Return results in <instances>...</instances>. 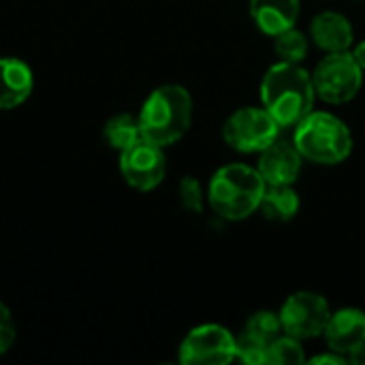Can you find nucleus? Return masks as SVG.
Returning <instances> with one entry per match:
<instances>
[{
    "label": "nucleus",
    "instance_id": "nucleus-22",
    "mask_svg": "<svg viewBox=\"0 0 365 365\" xmlns=\"http://www.w3.org/2000/svg\"><path fill=\"white\" fill-rule=\"evenodd\" d=\"M15 342V325L9 308L0 302V355L6 353Z\"/></svg>",
    "mask_w": 365,
    "mask_h": 365
},
{
    "label": "nucleus",
    "instance_id": "nucleus-21",
    "mask_svg": "<svg viewBox=\"0 0 365 365\" xmlns=\"http://www.w3.org/2000/svg\"><path fill=\"white\" fill-rule=\"evenodd\" d=\"M235 361L248 365H263L267 364V346L259 344L246 336L237 338V346H235Z\"/></svg>",
    "mask_w": 365,
    "mask_h": 365
},
{
    "label": "nucleus",
    "instance_id": "nucleus-14",
    "mask_svg": "<svg viewBox=\"0 0 365 365\" xmlns=\"http://www.w3.org/2000/svg\"><path fill=\"white\" fill-rule=\"evenodd\" d=\"M248 9L257 28L272 38L293 28L299 17V0H250Z\"/></svg>",
    "mask_w": 365,
    "mask_h": 365
},
{
    "label": "nucleus",
    "instance_id": "nucleus-5",
    "mask_svg": "<svg viewBox=\"0 0 365 365\" xmlns=\"http://www.w3.org/2000/svg\"><path fill=\"white\" fill-rule=\"evenodd\" d=\"M278 133L280 124L265 107H242L233 111L222 126L225 143L242 154H261L278 139Z\"/></svg>",
    "mask_w": 365,
    "mask_h": 365
},
{
    "label": "nucleus",
    "instance_id": "nucleus-8",
    "mask_svg": "<svg viewBox=\"0 0 365 365\" xmlns=\"http://www.w3.org/2000/svg\"><path fill=\"white\" fill-rule=\"evenodd\" d=\"M237 338L222 325L207 323L188 331L180 344V361L186 365H225L235 361Z\"/></svg>",
    "mask_w": 365,
    "mask_h": 365
},
{
    "label": "nucleus",
    "instance_id": "nucleus-7",
    "mask_svg": "<svg viewBox=\"0 0 365 365\" xmlns=\"http://www.w3.org/2000/svg\"><path fill=\"white\" fill-rule=\"evenodd\" d=\"M278 314L284 334L297 340H310L323 336L331 310L323 295L312 291H297L287 297Z\"/></svg>",
    "mask_w": 365,
    "mask_h": 365
},
{
    "label": "nucleus",
    "instance_id": "nucleus-10",
    "mask_svg": "<svg viewBox=\"0 0 365 365\" xmlns=\"http://www.w3.org/2000/svg\"><path fill=\"white\" fill-rule=\"evenodd\" d=\"M302 160L304 158L297 152L295 143L276 139L272 145H267L261 152L257 169L267 186H280V184L293 186L302 173Z\"/></svg>",
    "mask_w": 365,
    "mask_h": 365
},
{
    "label": "nucleus",
    "instance_id": "nucleus-6",
    "mask_svg": "<svg viewBox=\"0 0 365 365\" xmlns=\"http://www.w3.org/2000/svg\"><path fill=\"white\" fill-rule=\"evenodd\" d=\"M312 83L317 94L331 105H344L357 96L364 83V71L351 51L327 53L314 68Z\"/></svg>",
    "mask_w": 365,
    "mask_h": 365
},
{
    "label": "nucleus",
    "instance_id": "nucleus-16",
    "mask_svg": "<svg viewBox=\"0 0 365 365\" xmlns=\"http://www.w3.org/2000/svg\"><path fill=\"white\" fill-rule=\"evenodd\" d=\"M103 137L113 150L124 152L126 148H130L139 139H143L139 118L130 115V113H118V115L109 118L105 128H103Z\"/></svg>",
    "mask_w": 365,
    "mask_h": 365
},
{
    "label": "nucleus",
    "instance_id": "nucleus-19",
    "mask_svg": "<svg viewBox=\"0 0 365 365\" xmlns=\"http://www.w3.org/2000/svg\"><path fill=\"white\" fill-rule=\"evenodd\" d=\"M306 353L302 346V340L280 334L269 346H267V365H302L306 364Z\"/></svg>",
    "mask_w": 365,
    "mask_h": 365
},
{
    "label": "nucleus",
    "instance_id": "nucleus-4",
    "mask_svg": "<svg viewBox=\"0 0 365 365\" xmlns=\"http://www.w3.org/2000/svg\"><path fill=\"white\" fill-rule=\"evenodd\" d=\"M293 143L304 160L317 165H340L353 152V133L338 115L310 111L295 126Z\"/></svg>",
    "mask_w": 365,
    "mask_h": 365
},
{
    "label": "nucleus",
    "instance_id": "nucleus-15",
    "mask_svg": "<svg viewBox=\"0 0 365 365\" xmlns=\"http://www.w3.org/2000/svg\"><path fill=\"white\" fill-rule=\"evenodd\" d=\"M299 195L293 186L280 184V186H267L259 205V212L274 222H289L299 212Z\"/></svg>",
    "mask_w": 365,
    "mask_h": 365
},
{
    "label": "nucleus",
    "instance_id": "nucleus-13",
    "mask_svg": "<svg viewBox=\"0 0 365 365\" xmlns=\"http://www.w3.org/2000/svg\"><path fill=\"white\" fill-rule=\"evenodd\" d=\"M34 88L32 68L19 58H0V109H15Z\"/></svg>",
    "mask_w": 365,
    "mask_h": 365
},
{
    "label": "nucleus",
    "instance_id": "nucleus-17",
    "mask_svg": "<svg viewBox=\"0 0 365 365\" xmlns=\"http://www.w3.org/2000/svg\"><path fill=\"white\" fill-rule=\"evenodd\" d=\"M282 334V323H280V314L272 312V310H261V312H255L248 321H246V327L242 331V336L259 342V344H265L269 346L278 336Z\"/></svg>",
    "mask_w": 365,
    "mask_h": 365
},
{
    "label": "nucleus",
    "instance_id": "nucleus-24",
    "mask_svg": "<svg viewBox=\"0 0 365 365\" xmlns=\"http://www.w3.org/2000/svg\"><path fill=\"white\" fill-rule=\"evenodd\" d=\"M351 56L355 58V62L361 66V71L365 73V41H361V43H357V45H353L351 49Z\"/></svg>",
    "mask_w": 365,
    "mask_h": 365
},
{
    "label": "nucleus",
    "instance_id": "nucleus-1",
    "mask_svg": "<svg viewBox=\"0 0 365 365\" xmlns=\"http://www.w3.org/2000/svg\"><path fill=\"white\" fill-rule=\"evenodd\" d=\"M312 75L295 62H276L261 81V101L272 118L284 126H297L314 109Z\"/></svg>",
    "mask_w": 365,
    "mask_h": 365
},
{
    "label": "nucleus",
    "instance_id": "nucleus-20",
    "mask_svg": "<svg viewBox=\"0 0 365 365\" xmlns=\"http://www.w3.org/2000/svg\"><path fill=\"white\" fill-rule=\"evenodd\" d=\"M180 203L190 214H201L205 207V192L201 182L192 175H184L180 180Z\"/></svg>",
    "mask_w": 365,
    "mask_h": 365
},
{
    "label": "nucleus",
    "instance_id": "nucleus-3",
    "mask_svg": "<svg viewBox=\"0 0 365 365\" xmlns=\"http://www.w3.org/2000/svg\"><path fill=\"white\" fill-rule=\"evenodd\" d=\"M267 184L257 167L231 163L220 167L207 186L212 210L225 220H244L259 212Z\"/></svg>",
    "mask_w": 365,
    "mask_h": 365
},
{
    "label": "nucleus",
    "instance_id": "nucleus-2",
    "mask_svg": "<svg viewBox=\"0 0 365 365\" xmlns=\"http://www.w3.org/2000/svg\"><path fill=\"white\" fill-rule=\"evenodd\" d=\"M137 118L143 139L160 148L173 145L190 128L192 96L184 86L165 83L150 92Z\"/></svg>",
    "mask_w": 365,
    "mask_h": 365
},
{
    "label": "nucleus",
    "instance_id": "nucleus-18",
    "mask_svg": "<svg viewBox=\"0 0 365 365\" xmlns=\"http://www.w3.org/2000/svg\"><path fill=\"white\" fill-rule=\"evenodd\" d=\"M310 49V41L304 32H299L295 26L274 36V51L282 62H295L299 64Z\"/></svg>",
    "mask_w": 365,
    "mask_h": 365
},
{
    "label": "nucleus",
    "instance_id": "nucleus-12",
    "mask_svg": "<svg viewBox=\"0 0 365 365\" xmlns=\"http://www.w3.org/2000/svg\"><path fill=\"white\" fill-rule=\"evenodd\" d=\"M310 38L327 53L349 51L355 43V30L342 13L323 11L310 24Z\"/></svg>",
    "mask_w": 365,
    "mask_h": 365
},
{
    "label": "nucleus",
    "instance_id": "nucleus-23",
    "mask_svg": "<svg viewBox=\"0 0 365 365\" xmlns=\"http://www.w3.org/2000/svg\"><path fill=\"white\" fill-rule=\"evenodd\" d=\"M308 364H336V365H342V364H349V357H344V355H340V353H325V355H319V357H312Z\"/></svg>",
    "mask_w": 365,
    "mask_h": 365
},
{
    "label": "nucleus",
    "instance_id": "nucleus-9",
    "mask_svg": "<svg viewBox=\"0 0 365 365\" xmlns=\"http://www.w3.org/2000/svg\"><path fill=\"white\" fill-rule=\"evenodd\" d=\"M163 150L165 148L148 139H139L135 145L120 152V171L130 188L148 192L165 180L167 158Z\"/></svg>",
    "mask_w": 365,
    "mask_h": 365
},
{
    "label": "nucleus",
    "instance_id": "nucleus-11",
    "mask_svg": "<svg viewBox=\"0 0 365 365\" xmlns=\"http://www.w3.org/2000/svg\"><path fill=\"white\" fill-rule=\"evenodd\" d=\"M329 351L349 357L355 349L365 344V312L357 308L336 310L323 331Z\"/></svg>",
    "mask_w": 365,
    "mask_h": 365
},
{
    "label": "nucleus",
    "instance_id": "nucleus-25",
    "mask_svg": "<svg viewBox=\"0 0 365 365\" xmlns=\"http://www.w3.org/2000/svg\"><path fill=\"white\" fill-rule=\"evenodd\" d=\"M349 361L355 365H365V344H361L359 349H355V351L349 355Z\"/></svg>",
    "mask_w": 365,
    "mask_h": 365
}]
</instances>
